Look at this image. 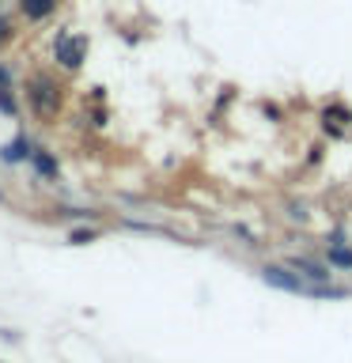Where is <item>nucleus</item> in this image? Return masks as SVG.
Returning a JSON list of instances; mask_svg holds the SVG:
<instances>
[{"instance_id": "9d476101", "label": "nucleus", "mask_w": 352, "mask_h": 363, "mask_svg": "<svg viewBox=\"0 0 352 363\" xmlns=\"http://www.w3.org/2000/svg\"><path fill=\"white\" fill-rule=\"evenodd\" d=\"M0 110H4V113H16V102L8 99V87H4V84H0Z\"/></svg>"}, {"instance_id": "423d86ee", "label": "nucleus", "mask_w": 352, "mask_h": 363, "mask_svg": "<svg viewBox=\"0 0 352 363\" xmlns=\"http://www.w3.org/2000/svg\"><path fill=\"white\" fill-rule=\"evenodd\" d=\"M292 265H295V269H303L307 277H314V280H326V277H329L322 265H314V261H307V257H292Z\"/></svg>"}, {"instance_id": "39448f33", "label": "nucleus", "mask_w": 352, "mask_h": 363, "mask_svg": "<svg viewBox=\"0 0 352 363\" xmlns=\"http://www.w3.org/2000/svg\"><path fill=\"white\" fill-rule=\"evenodd\" d=\"M265 280L269 284H277V288H288V291H307L299 280L292 277V272H284V269H265Z\"/></svg>"}, {"instance_id": "f03ea898", "label": "nucleus", "mask_w": 352, "mask_h": 363, "mask_svg": "<svg viewBox=\"0 0 352 363\" xmlns=\"http://www.w3.org/2000/svg\"><path fill=\"white\" fill-rule=\"evenodd\" d=\"M84 53H87V38H68V34L57 38V61L65 68H79L84 65Z\"/></svg>"}, {"instance_id": "f257e3e1", "label": "nucleus", "mask_w": 352, "mask_h": 363, "mask_svg": "<svg viewBox=\"0 0 352 363\" xmlns=\"http://www.w3.org/2000/svg\"><path fill=\"white\" fill-rule=\"evenodd\" d=\"M31 106L38 113H45V118H53V113L61 110V95H57L53 79H45V76L31 79Z\"/></svg>"}, {"instance_id": "1a4fd4ad", "label": "nucleus", "mask_w": 352, "mask_h": 363, "mask_svg": "<svg viewBox=\"0 0 352 363\" xmlns=\"http://www.w3.org/2000/svg\"><path fill=\"white\" fill-rule=\"evenodd\" d=\"M329 261H334V265L352 269V254H348V250H334V254H329Z\"/></svg>"}, {"instance_id": "ddd939ff", "label": "nucleus", "mask_w": 352, "mask_h": 363, "mask_svg": "<svg viewBox=\"0 0 352 363\" xmlns=\"http://www.w3.org/2000/svg\"><path fill=\"white\" fill-rule=\"evenodd\" d=\"M4 79H8V72H4V68H0V84H4Z\"/></svg>"}, {"instance_id": "4468645a", "label": "nucleus", "mask_w": 352, "mask_h": 363, "mask_svg": "<svg viewBox=\"0 0 352 363\" xmlns=\"http://www.w3.org/2000/svg\"><path fill=\"white\" fill-rule=\"evenodd\" d=\"M0 4H4V0H0Z\"/></svg>"}, {"instance_id": "7ed1b4c3", "label": "nucleus", "mask_w": 352, "mask_h": 363, "mask_svg": "<svg viewBox=\"0 0 352 363\" xmlns=\"http://www.w3.org/2000/svg\"><path fill=\"white\" fill-rule=\"evenodd\" d=\"M352 121V113L348 110H341V106H326L322 110V125H326V133H345V125Z\"/></svg>"}, {"instance_id": "20e7f679", "label": "nucleus", "mask_w": 352, "mask_h": 363, "mask_svg": "<svg viewBox=\"0 0 352 363\" xmlns=\"http://www.w3.org/2000/svg\"><path fill=\"white\" fill-rule=\"evenodd\" d=\"M19 8H23L27 19H45L57 8V0H19Z\"/></svg>"}, {"instance_id": "6e6552de", "label": "nucleus", "mask_w": 352, "mask_h": 363, "mask_svg": "<svg viewBox=\"0 0 352 363\" xmlns=\"http://www.w3.org/2000/svg\"><path fill=\"white\" fill-rule=\"evenodd\" d=\"M34 163H38V170H42L45 178H57V163H53V159L45 155V152H38V155H34Z\"/></svg>"}, {"instance_id": "9b49d317", "label": "nucleus", "mask_w": 352, "mask_h": 363, "mask_svg": "<svg viewBox=\"0 0 352 363\" xmlns=\"http://www.w3.org/2000/svg\"><path fill=\"white\" fill-rule=\"evenodd\" d=\"M72 242H76V246H84V242H91V231H72Z\"/></svg>"}, {"instance_id": "0eeeda50", "label": "nucleus", "mask_w": 352, "mask_h": 363, "mask_svg": "<svg viewBox=\"0 0 352 363\" xmlns=\"http://www.w3.org/2000/svg\"><path fill=\"white\" fill-rule=\"evenodd\" d=\"M0 155H4L8 163H19V159H27V140H16V144H8Z\"/></svg>"}, {"instance_id": "f8f14e48", "label": "nucleus", "mask_w": 352, "mask_h": 363, "mask_svg": "<svg viewBox=\"0 0 352 363\" xmlns=\"http://www.w3.org/2000/svg\"><path fill=\"white\" fill-rule=\"evenodd\" d=\"M8 34H11V23H8L4 16H0V42H4V38H8Z\"/></svg>"}]
</instances>
